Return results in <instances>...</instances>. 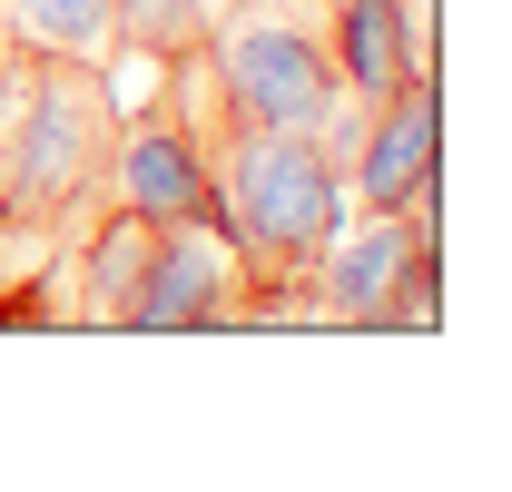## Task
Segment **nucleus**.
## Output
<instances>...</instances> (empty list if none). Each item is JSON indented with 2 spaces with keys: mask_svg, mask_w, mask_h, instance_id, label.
I'll return each instance as SVG.
<instances>
[{
  "mask_svg": "<svg viewBox=\"0 0 512 492\" xmlns=\"http://www.w3.org/2000/svg\"><path fill=\"white\" fill-rule=\"evenodd\" d=\"M119 89L99 60H40L0 40V207L79 237L109 207V158H119Z\"/></svg>",
  "mask_w": 512,
  "mask_h": 492,
  "instance_id": "obj_1",
  "label": "nucleus"
},
{
  "mask_svg": "<svg viewBox=\"0 0 512 492\" xmlns=\"http://www.w3.org/2000/svg\"><path fill=\"white\" fill-rule=\"evenodd\" d=\"M207 69L256 128H296V138H316L335 158L365 128V109L335 79L316 0H227V10H207Z\"/></svg>",
  "mask_w": 512,
  "mask_h": 492,
  "instance_id": "obj_2",
  "label": "nucleus"
},
{
  "mask_svg": "<svg viewBox=\"0 0 512 492\" xmlns=\"http://www.w3.org/2000/svg\"><path fill=\"white\" fill-rule=\"evenodd\" d=\"M434 178H444V89H434V79H404V89L375 99L365 128H355V148H345V197H355L365 217H394L404 197H424Z\"/></svg>",
  "mask_w": 512,
  "mask_h": 492,
  "instance_id": "obj_3",
  "label": "nucleus"
},
{
  "mask_svg": "<svg viewBox=\"0 0 512 492\" xmlns=\"http://www.w3.org/2000/svg\"><path fill=\"white\" fill-rule=\"evenodd\" d=\"M227 296H237L227 237L217 227H158L119 335H227Z\"/></svg>",
  "mask_w": 512,
  "mask_h": 492,
  "instance_id": "obj_4",
  "label": "nucleus"
},
{
  "mask_svg": "<svg viewBox=\"0 0 512 492\" xmlns=\"http://www.w3.org/2000/svg\"><path fill=\"white\" fill-rule=\"evenodd\" d=\"M109 207L148 217V227H217V187H207V158L178 128V109H148V119H119V158H109Z\"/></svg>",
  "mask_w": 512,
  "mask_h": 492,
  "instance_id": "obj_5",
  "label": "nucleus"
},
{
  "mask_svg": "<svg viewBox=\"0 0 512 492\" xmlns=\"http://www.w3.org/2000/svg\"><path fill=\"white\" fill-rule=\"evenodd\" d=\"M0 40L40 60H109V0H0Z\"/></svg>",
  "mask_w": 512,
  "mask_h": 492,
  "instance_id": "obj_6",
  "label": "nucleus"
},
{
  "mask_svg": "<svg viewBox=\"0 0 512 492\" xmlns=\"http://www.w3.org/2000/svg\"><path fill=\"white\" fill-rule=\"evenodd\" d=\"M109 50H138V60H188L207 50V0H109Z\"/></svg>",
  "mask_w": 512,
  "mask_h": 492,
  "instance_id": "obj_7",
  "label": "nucleus"
}]
</instances>
